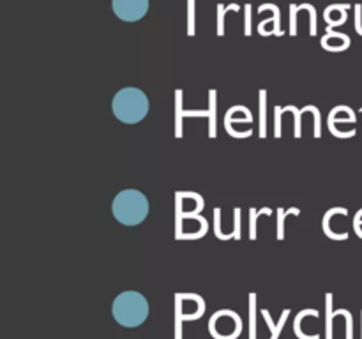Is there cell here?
Segmentation results:
<instances>
[{
	"label": "cell",
	"mask_w": 362,
	"mask_h": 339,
	"mask_svg": "<svg viewBox=\"0 0 362 339\" xmlns=\"http://www.w3.org/2000/svg\"><path fill=\"white\" fill-rule=\"evenodd\" d=\"M112 109L120 122L136 124L148 113V99L140 88H122L113 97Z\"/></svg>",
	"instance_id": "1"
},
{
	"label": "cell",
	"mask_w": 362,
	"mask_h": 339,
	"mask_svg": "<svg viewBox=\"0 0 362 339\" xmlns=\"http://www.w3.org/2000/svg\"><path fill=\"white\" fill-rule=\"evenodd\" d=\"M112 212L117 221L122 222V225H140L148 214V201L140 191L126 189L113 198Z\"/></svg>",
	"instance_id": "2"
},
{
	"label": "cell",
	"mask_w": 362,
	"mask_h": 339,
	"mask_svg": "<svg viewBox=\"0 0 362 339\" xmlns=\"http://www.w3.org/2000/svg\"><path fill=\"white\" fill-rule=\"evenodd\" d=\"M112 313L113 318L124 327H138L147 320V299L138 292H124L113 302Z\"/></svg>",
	"instance_id": "3"
},
{
	"label": "cell",
	"mask_w": 362,
	"mask_h": 339,
	"mask_svg": "<svg viewBox=\"0 0 362 339\" xmlns=\"http://www.w3.org/2000/svg\"><path fill=\"white\" fill-rule=\"evenodd\" d=\"M113 13L124 21H138L147 14L148 0H112Z\"/></svg>",
	"instance_id": "4"
}]
</instances>
